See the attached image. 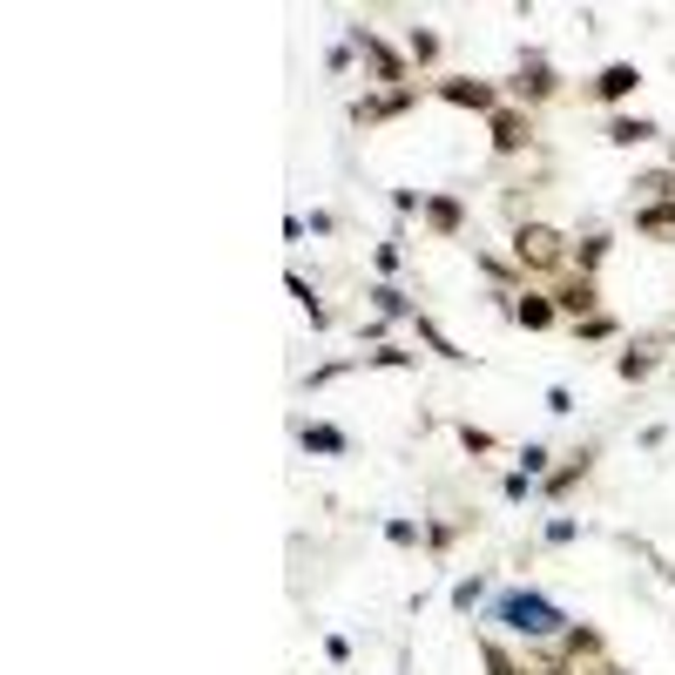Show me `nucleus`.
I'll return each instance as SVG.
<instances>
[{
	"mask_svg": "<svg viewBox=\"0 0 675 675\" xmlns=\"http://www.w3.org/2000/svg\"><path fill=\"white\" fill-rule=\"evenodd\" d=\"M486 622H500L506 635H521V642H534V648H547V642L567 635V615L541 595V587H506V595H493Z\"/></svg>",
	"mask_w": 675,
	"mask_h": 675,
	"instance_id": "obj_1",
	"label": "nucleus"
},
{
	"mask_svg": "<svg viewBox=\"0 0 675 675\" xmlns=\"http://www.w3.org/2000/svg\"><path fill=\"white\" fill-rule=\"evenodd\" d=\"M567 250H574V236L567 230H554V223H521L514 230V250H506V258H514V271L521 278H561L567 271Z\"/></svg>",
	"mask_w": 675,
	"mask_h": 675,
	"instance_id": "obj_2",
	"label": "nucleus"
},
{
	"mask_svg": "<svg viewBox=\"0 0 675 675\" xmlns=\"http://www.w3.org/2000/svg\"><path fill=\"white\" fill-rule=\"evenodd\" d=\"M345 41L365 54V68H372V89H412V61H405V48H392L379 28L352 21V28H345Z\"/></svg>",
	"mask_w": 675,
	"mask_h": 675,
	"instance_id": "obj_3",
	"label": "nucleus"
},
{
	"mask_svg": "<svg viewBox=\"0 0 675 675\" xmlns=\"http://www.w3.org/2000/svg\"><path fill=\"white\" fill-rule=\"evenodd\" d=\"M500 89H506V102H521V109H541V102H554V95H561V74H554V61H547L541 48H527V54H521V68L506 74Z\"/></svg>",
	"mask_w": 675,
	"mask_h": 675,
	"instance_id": "obj_4",
	"label": "nucleus"
},
{
	"mask_svg": "<svg viewBox=\"0 0 675 675\" xmlns=\"http://www.w3.org/2000/svg\"><path fill=\"white\" fill-rule=\"evenodd\" d=\"M541 662H567V668H581V675H587V668H602V662H608V635H602L595 622H567V635H561V642H547V648H541Z\"/></svg>",
	"mask_w": 675,
	"mask_h": 675,
	"instance_id": "obj_5",
	"label": "nucleus"
},
{
	"mask_svg": "<svg viewBox=\"0 0 675 675\" xmlns=\"http://www.w3.org/2000/svg\"><path fill=\"white\" fill-rule=\"evenodd\" d=\"M426 95H440V102H453V109H473V115H493V109L506 102L500 81H480V74H440V81H426Z\"/></svg>",
	"mask_w": 675,
	"mask_h": 675,
	"instance_id": "obj_6",
	"label": "nucleus"
},
{
	"mask_svg": "<svg viewBox=\"0 0 675 675\" xmlns=\"http://www.w3.org/2000/svg\"><path fill=\"white\" fill-rule=\"evenodd\" d=\"M486 135H493V155H500V162L527 155V149H534V109H521V102H500V109L486 115Z\"/></svg>",
	"mask_w": 675,
	"mask_h": 675,
	"instance_id": "obj_7",
	"label": "nucleus"
},
{
	"mask_svg": "<svg viewBox=\"0 0 675 675\" xmlns=\"http://www.w3.org/2000/svg\"><path fill=\"white\" fill-rule=\"evenodd\" d=\"M547 298H554V311H561L567 324H581V318H595V311H602V278H581V271H561V278L547 284Z\"/></svg>",
	"mask_w": 675,
	"mask_h": 675,
	"instance_id": "obj_8",
	"label": "nucleus"
},
{
	"mask_svg": "<svg viewBox=\"0 0 675 675\" xmlns=\"http://www.w3.org/2000/svg\"><path fill=\"white\" fill-rule=\"evenodd\" d=\"M419 95H426V81H412V89H365V95L352 102V122H359V129H379V122L419 109Z\"/></svg>",
	"mask_w": 675,
	"mask_h": 675,
	"instance_id": "obj_9",
	"label": "nucleus"
},
{
	"mask_svg": "<svg viewBox=\"0 0 675 675\" xmlns=\"http://www.w3.org/2000/svg\"><path fill=\"white\" fill-rule=\"evenodd\" d=\"M642 68L635 61H608L595 81H587V102H595V109H622V102H635V89H642Z\"/></svg>",
	"mask_w": 675,
	"mask_h": 675,
	"instance_id": "obj_10",
	"label": "nucleus"
},
{
	"mask_svg": "<svg viewBox=\"0 0 675 675\" xmlns=\"http://www.w3.org/2000/svg\"><path fill=\"white\" fill-rule=\"evenodd\" d=\"M419 223H426V236H440V243H460V236H466V203H460L453 190H426Z\"/></svg>",
	"mask_w": 675,
	"mask_h": 675,
	"instance_id": "obj_11",
	"label": "nucleus"
},
{
	"mask_svg": "<svg viewBox=\"0 0 675 675\" xmlns=\"http://www.w3.org/2000/svg\"><path fill=\"white\" fill-rule=\"evenodd\" d=\"M298 446H304L311 460H345V453H352V433L331 426V419H298Z\"/></svg>",
	"mask_w": 675,
	"mask_h": 675,
	"instance_id": "obj_12",
	"label": "nucleus"
},
{
	"mask_svg": "<svg viewBox=\"0 0 675 675\" xmlns=\"http://www.w3.org/2000/svg\"><path fill=\"white\" fill-rule=\"evenodd\" d=\"M506 311H514V324H527V331H554V324H561L554 298H547V291H534V284H521V291H514V304H506Z\"/></svg>",
	"mask_w": 675,
	"mask_h": 675,
	"instance_id": "obj_13",
	"label": "nucleus"
},
{
	"mask_svg": "<svg viewBox=\"0 0 675 675\" xmlns=\"http://www.w3.org/2000/svg\"><path fill=\"white\" fill-rule=\"evenodd\" d=\"M628 223L648 243H675V203H628Z\"/></svg>",
	"mask_w": 675,
	"mask_h": 675,
	"instance_id": "obj_14",
	"label": "nucleus"
},
{
	"mask_svg": "<svg viewBox=\"0 0 675 675\" xmlns=\"http://www.w3.org/2000/svg\"><path fill=\"white\" fill-rule=\"evenodd\" d=\"M587 473H595V446H581V453H567V466H554V473L541 480V493H547V500H567V493H574V486H581Z\"/></svg>",
	"mask_w": 675,
	"mask_h": 675,
	"instance_id": "obj_15",
	"label": "nucleus"
},
{
	"mask_svg": "<svg viewBox=\"0 0 675 675\" xmlns=\"http://www.w3.org/2000/svg\"><path fill=\"white\" fill-rule=\"evenodd\" d=\"M440 54H446L440 28H412V34H405V61H412V74H433V68H440Z\"/></svg>",
	"mask_w": 675,
	"mask_h": 675,
	"instance_id": "obj_16",
	"label": "nucleus"
},
{
	"mask_svg": "<svg viewBox=\"0 0 675 675\" xmlns=\"http://www.w3.org/2000/svg\"><path fill=\"white\" fill-rule=\"evenodd\" d=\"M662 129L648 122V115H608V129H602V142H615V149H642V142H655Z\"/></svg>",
	"mask_w": 675,
	"mask_h": 675,
	"instance_id": "obj_17",
	"label": "nucleus"
},
{
	"mask_svg": "<svg viewBox=\"0 0 675 675\" xmlns=\"http://www.w3.org/2000/svg\"><path fill=\"white\" fill-rule=\"evenodd\" d=\"M608 264V236L602 230H587V236H574V250H567V271H581V278H595Z\"/></svg>",
	"mask_w": 675,
	"mask_h": 675,
	"instance_id": "obj_18",
	"label": "nucleus"
},
{
	"mask_svg": "<svg viewBox=\"0 0 675 675\" xmlns=\"http://www.w3.org/2000/svg\"><path fill=\"white\" fill-rule=\"evenodd\" d=\"M655 365H662L655 345H628V352L615 359V379H622V385H642V379H655Z\"/></svg>",
	"mask_w": 675,
	"mask_h": 675,
	"instance_id": "obj_19",
	"label": "nucleus"
},
{
	"mask_svg": "<svg viewBox=\"0 0 675 675\" xmlns=\"http://www.w3.org/2000/svg\"><path fill=\"white\" fill-rule=\"evenodd\" d=\"M365 298H372V311H379V318H405V324L419 318V304H412V298H405L399 284H372Z\"/></svg>",
	"mask_w": 675,
	"mask_h": 675,
	"instance_id": "obj_20",
	"label": "nucleus"
},
{
	"mask_svg": "<svg viewBox=\"0 0 675 675\" xmlns=\"http://www.w3.org/2000/svg\"><path fill=\"white\" fill-rule=\"evenodd\" d=\"M412 331H419V338H426V352H440L446 365H466V352L453 345V338H446V331H440V324H433L426 311H419V318H412Z\"/></svg>",
	"mask_w": 675,
	"mask_h": 675,
	"instance_id": "obj_21",
	"label": "nucleus"
},
{
	"mask_svg": "<svg viewBox=\"0 0 675 675\" xmlns=\"http://www.w3.org/2000/svg\"><path fill=\"white\" fill-rule=\"evenodd\" d=\"M359 365H365V372H412V365H419V352H405V345H372Z\"/></svg>",
	"mask_w": 675,
	"mask_h": 675,
	"instance_id": "obj_22",
	"label": "nucleus"
},
{
	"mask_svg": "<svg viewBox=\"0 0 675 675\" xmlns=\"http://www.w3.org/2000/svg\"><path fill=\"white\" fill-rule=\"evenodd\" d=\"M379 534H385L392 547H426V521H405V514H385Z\"/></svg>",
	"mask_w": 675,
	"mask_h": 675,
	"instance_id": "obj_23",
	"label": "nucleus"
},
{
	"mask_svg": "<svg viewBox=\"0 0 675 675\" xmlns=\"http://www.w3.org/2000/svg\"><path fill=\"white\" fill-rule=\"evenodd\" d=\"M446 602H453V615H473V608H480V602H486V574H460V581H453V595H446Z\"/></svg>",
	"mask_w": 675,
	"mask_h": 675,
	"instance_id": "obj_24",
	"label": "nucleus"
},
{
	"mask_svg": "<svg viewBox=\"0 0 675 675\" xmlns=\"http://www.w3.org/2000/svg\"><path fill=\"white\" fill-rule=\"evenodd\" d=\"M480 662H486V675H527V668L514 662V648L493 642V635H480Z\"/></svg>",
	"mask_w": 675,
	"mask_h": 675,
	"instance_id": "obj_25",
	"label": "nucleus"
},
{
	"mask_svg": "<svg viewBox=\"0 0 675 675\" xmlns=\"http://www.w3.org/2000/svg\"><path fill=\"white\" fill-rule=\"evenodd\" d=\"M615 331H622L615 311H595V318H581V324H574V345H608Z\"/></svg>",
	"mask_w": 675,
	"mask_h": 675,
	"instance_id": "obj_26",
	"label": "nucleus"
},
{
	"mask_svg": "<svg viewBox=\"0 0 675 675\" xmlns=\"http://www.w3.org/2000/svg\"><path fill=\"white\" fill-rule=\"evenodd\" d=\"M453 433H460V446H466L473 460H486V453H500V440H493L486 426H473V419H460V426H453Z\"/></svg>",
	"mask_w": 675,
	"mask_h": 675,
	"instance_id": "obj_27",
	"label": "nucleus"
},
{
	"mask_svg": "<svg viewBox=\"0 0 675 675\" xmlns=\"http://www.w3.org/2000/svg\"><path fill=\"white\" fill-rule=\"evenodd\" d=\"M521 473H527V480H547V473H554V453H547L541 440H527V446H521Z\"/></svg>",
	"mask_w": 675,
	"mask_h": 675,
	"instance_id": "obj_28",
	"label": "nucleus"
},
{
	"mask_svg": "<svg viewBox=\"0 0 675 675\" xmlns=\"http://www.w3.org/2000/svg\"><path fill=\"white\" fill-rule=\"evenodd\" d=\"M466 527H473V521H426V547H433V554H446Z\"/></svg>",
	"mask_w": 675,
	"mask_h": 675,
	"instance_id": "obj_29",
	"label": "nucleus"
},
{
	"mask_svg": "<svg viewBox=\"0 0 675 675\" xmlns=\"http://www.w3.org/2000/svg\"><path fill=\"white\" fill-rule=\"evenodd\" d=\"M372 264H379V284H392V278H399V264H405V250H399V236L372 250Z\"/></svg>",
	"mask_w": 675,
	"mask_h": 675,
	"instance_id": "obj_30",
	"label": "nucleus"
},
{
	"mask_svg": "<svg viewBox=\"0 0 675 675\" xmlns=\"http://www.w3.org/2000/svg\"><path fill=\"white\" fill-rule=\"evenodd\" d=\"M541 541H547V547H567V541H581V521H574V514H554Z\"/></svg>",
	"mask_w": 675,
	"mask_h": 675,
	"instance_id": "obj_31",
	"label": "nucleus"
},
{
	"mask_svg": "<svg viewBox=\"0 0 675 675\" xmlns=\"http://www.w3.org/2000/svg\"><path fill=\"white\" fill-rule=\"evenodd\" d=\"M534 486H541V480H527L521 466H514V473H506V480H500V493H506V506H521V500H527Z\"/></svg>",
	"mask_w": 675,
	"mask_h": 675,
	"instance_id": "obj_32",
	"label": "nucleus"
},
{
	"mask_svg": "<svg viewBox=\"0 0 675 675\" xmlns=\"http://www.w3.org/2000/svg\"><path fill=\"white\" fill-rule=\"evenodd\" d=\"M352 54H359L352 41H331V48H324V68H331V74H345V68H352Z\"/></svg>",
	"mask_w": 675,
	"mask_h": 675,
	"instance_id": "obj_33",
	"label": "nucleus"
},
{
	"mask_svg": "<svg viewBox=\"0 0 675 675\" xmlns=\"http://www.w3.org/2000/svg\"><path fill=\"white\" fill-rule=\"evenodd\" d=\"M345 372H352V365H345V359H331V365H318V372H311V379H304V385H311V392H318V385H331V379H345Z\"/></svg>",
	"mask_w": 675,
	"mask_h": 675,
	"instance_id": "obj_34",
	"label": "nucleus"
},
{
	"mask_svg": "<svg viewBox=\"0 0 675 675\" xmlns=\"http://www.w3.org/2000/svg\"><path fill=\"white\" fill-rule=\"evenodd\" d=\"M392 210L399 216H419V210H426V197H419V190H392Z\"/></svg>",
	"mask_w": 675,
	"mask_h": 675,
	"instance_id": "obj_35",
	"label": "nucleus"
},
{
	"mask_svg": "<svg viewBox=\"0 0 675 675\" xmlns=\"http://www.w3.org/2000/svg\"><path fill=\"white\" fill-rule=\"evenodd\" d=\"M547 412L567 419V412H574V392H567V385H547Z\"/></svg>",
	"mask_w": 675,
	"mask_h": 675,
	"instance_id": "obj_36",
	"label": "nucleus"
},
{
	"mask_svg": "<svg viewBox=\"0 0 675 675\" xmlns=\"http://www.w3.org/2000/svg\"><path fill=\"white\" fill-rule=\"evenodd\" d=\"M324 655H331L338 668H345V662H352V642H345V635H324Z\"/></svg>",
	"mask_w": 675,
	"mask_h": 675,
	"instance_id": "obj_37",
	"label": "nucleus"
},
{
	"mask_svg": "<svg viewBox=\"0 0 675 675\" xmlns=\"http://www.w3.org/2000/svg\"><path fill=\"white\" fill-rule=\"evenodd\" d=\"M541 675H581V668H567V662H541Z\"/></svg>",
	"mask_w": 675,
	"mask_h": 675,
	"instance_id": "obj_38",
	"label": "nucleus"
},
{
	"mask_svg": "<svg viewBox=\"0 0 675 675\" xmlns=\"http://www.w3.org/2000/svg\"><path fill=\"white\" fill-rule=\"evenodd\" d=\"M668 169H675V142H668Z\"/></svg>",
	"mask_w": 675,
	"mask_h": 675,
	"instance_id": "obj_39",
	"label": "nucleus"
}]
</instances>
